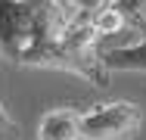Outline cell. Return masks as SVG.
<instances>
[{"label":"cell","mask_w":146,"mask_h":140,"mask_svg":"<svg viewBox=\"0 0 146 140\" xmlns=\"http://www.w3.org/2000/svg\"><path fill=\"white\" fill-rule=\"evenodd\" d=\"M103 3H115V0H100V6H103Z\"/></svg>","instance_id":"cell-7"},{"label":"cell","mask_w":146,"mask_h":140,"mask_svg":"<svg viewBox=\"0 0 146 140\" xmlns=\"http://www.w3.org/2000/svg\"><path fill=\"white\" fill-rule=\"evenodd\" d=\"M19 3H28V6H34V9H40V13H47V9H53L59 0H19Z\"/></svg>","instance_id":"cell-5"},{"label":"cell","mask_w":146,"mask_h":140,"mask_svg":"<svg viewBox=\"0 0 146 140\" xmlns=\"http://www.w3.org/2000/svg\"><path fill=\"white\" fill-rule=\"evenodd\" d=\"M62 3H72V6H78V9H87V13H93V9L100 6V0H62Z\"/></svg>","instance_id":"cell-6"},{"label":"cell","mask_w":146,"mask_h":140,"mask_svg":"<svg viewBox=\"0 0 146 140\" xmlns=\"http://www.w3.org/2000/svg\"><path fill=\"white\" fill-rule=\"evenodd\" d=\"M103 65L112 72H146V41L103 50Z\"/></svg>","instance_id":"cell-3"},{"label":"cell","mask_w":146,"mask_h":140,"mask_svg":"<svg viewBox=\"0 0 146 140\" xmlns=\"http://www.w3.org/2000/svg\"><path fill=\"white\" fill-rule=\"evenodd\" d=\"M143 125L140 106L127 100L96 103L81 109V140H131Z\"/></svg>","instance_id":"cell-1"},{"label":"cell","mask_w":146,"mask_h":140,"mask_svg":"<svg viewBox=\"0 0 146 140\" xmlns=\"http://www.w3.org/2000/svg\"><path fill=\"white\" fill-rule=\"evenodd\" d=\"M37 140H81V109L56 106L37 121Z\"/></svg>","instance_id":"cell-2"},{"label":"cell","mask_w":146,"mask_h":140,"mask_svg":"<svg viewBox=\"0 0 146 140\" xmlns=\"http://www.w3.org/2000/svg\"><path fill=\"white\" fill-rule=\"evenodd\" d=\"M0 140H22V128L16 118H9V112L3 109V100H0Z\"/></svg>","instance_id":"cell-4"}]
</instances>
